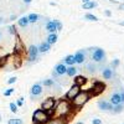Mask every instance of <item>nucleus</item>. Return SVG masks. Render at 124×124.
Wrapping results in <instances>:
<instances>
[{
    "label": "nucleus",
    "mask_w": 124,
    "mask_h": 124,
    "mask_svg": "<svg viewBox=\"0 0 124 124\" xmlns=\"http://www.w3.org/2000/svg\"><path fill=\"white\" fill-rule=\"evenodd\" d=\"M118 65H119V60H118V58H114V60H113L110 63H109V66H110L113 70H116V68L118 67Z\"/></svg>",
    "instance_id": "c85d7f7f"
},
{
    "label": "nucleus",
    "mask_w": 124,
    "mask_h": 124,
    "mask_svg": "<svg viewBox=\"0 0 124 124\" xmlns=\"http://www.w3.org/2000/svg\"><path fill=\"white\" fill-rule=\"evenodd\" d=\"M1 35H3V34H1V31H0V39H1Z\"/></svg>",
    "instance_id": "a18cd8bd"
},
{
    "label": "nucleus",
    "mask_w": 124,
    "mask_h": 124,
    "mask_svg": "<svg viewBox=\"0 0 124 124\" xmlns=\"http://www.w3.org/2000/svg\"><path fill=\"white\" fill-rule=\"evenodd\" d=\"M46 30L48 31V34H50V32H56L57 29H56L55 23H54V21H47V23H46Z\"/></svg>",
    "instance_id": "5701e85b"
},
{
    "label": "nucleus",
    "mask_w": 124,
    "mask_h": 124,
    "mask_svg": "<svg viewBox=\"0 0 124 124\" xmlns=\"http://www.w3.org/2000/svg\"><path fill=\"white\" fill-rule=\"evenodd\" d=\"M113 106L116 104H119V103H122V98H120V93L119 92H114L113 94L110 96V101H109Z\"/></svg>",
    "instance_id": "4468645a"
},
{
    "label": "nucleus",
    "mask_w": 124,
    "mask_h": 124,
    "mask_svg": "<svg viewBox=\"0 0 124 124\" xmlns=\"http://www.w3.org/2000/svg\"><path fill=\"white\" fill-rule=\"evenodd\" d=\"M8 30H9V32H10V34H16L15 26H13V25H11V26H9V29H8Z\"/></svg>",
    "instance_id": "72a5a7b5"
},
{
    "label": "nucleus",
    "mask_w": 124,
    "mask_h": 124,
    "mask_svg": "<svg viewBox=\"0 0 124 124\" xmlns=\"http://www.w3.org/2000/svg\"><path fill=\"white\" fill-rule=\"evenodd\" d=\"M66 76H68V77L77 76V68L75 66H67V68H66Z\"/></svg>",
    "instance_id": "6ab92c4d"
},
{
    "label": "nucleus",
    "mask_w": 124,
    "mask_h": 124,
    "mask_svg": "<svg viewBox=\"0 0 124 124\" xmlns=\"http://www.w3.org/2000/svg\"><path fill=\"white\" fill-rule=\"evenodd\" d=\"M63 63L66 66H73L76 62H75V56L73 55H67L65 58H63Z\"/></svg>",
    "instance_id": "aec40b11"
},
{
    "label": "nucleus",
    "mask_w": 124,
    "mask_h": 124,
    "mask_svg": "<svg viewBox=\"0 0 124 124\" xmlns=\"http://www.w3.org/2000/svg\"><path fill=\"white\" fill-rule=\"evenodd\" d=\"M54 23H55V25H56L57 31H61V30H62V23L58 21V20H54Z\"/></svg>",
    "instance_id": "c756f323"
},
{
    "label": "nucleus",
    "mask_w": 124,
    "mask_h": 124,
    "mask_svg": "<svg viewBox=\"0 0 124 124\" xmlns=\"http://www.w3.org/2000/svg\"><path fill=\"white\" fill-rule=\"evenodd\" d=\"M27 56H29V61L30 62H35L37 60V56H39V50H37V46L35 45H31L27 50Z\"/></svg>",
    "instance_id": "1a4fd4ad"
},
{
    "label": "nucleus",
    "mask_w": 124,
    "mask_h": 124,
    "mask_svg": "<svg viewBox=\"0 0 124 124\" xmlns=\"http://www.w3.org/2000/svg\"><path fill=\"white\" fill-rule=\"evenodd\" d=\"M119 10H124V4H120L119 5Z\"/></svg>",
    "instance_id": "ea45409f"
},
{
    "label": "nucleus",
    "mask_w": 124,
    "mask_h": 124,
    "mask_svg": "<svg viewBox=\"0 0 124 124\" xmlns=\"http://www.w3.org/2000/svg\"><path fill=\"white\" fill-rule=\"evenodd\" d=\"M104 14H106L107 16H110V15H112V13H110V11H108V10H107V11H106Z\"/></svg>",
    "instance_id": "58836bf2"
},
{
    "label": "nucleus",
    "mask_w": 124,
    "mask_h": 124,
    "mask_svg": "<svg viewBox=\"0 0 124 124\" xmlns=\"http://www.w3.org/2000/svg\"><path fill=\"white\" fill-rule=\"evenodd\" d=\"M114 70H113L110 66H106L102 68V77L104 79H112L113 77H114Z\"/></svg>",
    "instance_id": "9b49d317"
},
{
    "label": "nucleus",
    "mask_w": 124,
    "mask_h": 124,
    "mask_svg": "<svg viewBox=\"0 0 124 124\" xmlns=\"http://www.w3.org/2000/svg\"><path fill=\"white\" fill-rule=\"evenodd\" d=\"M23 119H20V118H10L8 120V124H23Z\"/></svg>",
    "instance_id": "cd10ccee"
},
{
    "label": "nucleus",
    "mask_w": 124,
    "mask_h": 124,
    "mask_svg": "<svg viewBox=\"0 0 124 124\" xmlns=\"http://www.w3.org/2000/svg\"><path fill=\"white\" fill-rule=\"evenodd\" d=\"M73 56H75V62L77 65H83L86 60L88 58V52L86 50H78Z\"/></svg>",
    "instance_id": "39448f33"
},
{
    "label": "nucleus",
    "mask_w": 124,
    "mask_h": 124,
    "mask_svg": "<svg viewBox=\"0 0 124 124\" xmlns=\"http://www.w3.org/2000/svg\"><path fill=\"white\" fill-rule=\"evenodd\" d=\"M72 109V104L71 102L67 99H61L58 102H56V106L54 108V113L56 114V117H67V114Z\"/></svg>",
    "instance_id": "f257e3e1"
},
{
    "label": "nucleus",
    "mask_w": 124,
    "mask_h": 124,
    "mask_svg": "<svg viewBox=\"0 0 124 124\" xmlns=\"http://www.w3.org/2000/svg\"><path fill=\"white\" fill-rule=\"evenodd\" d=\"M87 52L91 54V58L94 63H102V62H104V60H106V52H104V50L101 48V47L89 48V50H87Z\"/></svg>",
    "instance_id": "7ed1b4c3"
},
{
    "label": "nucleus",
    "mask_w": 124,
    "mask_h": 124,
    "mask_svg": "<svg viewBox=\"0 0 124 124\" xmlns=\"http://www.w3.org/2000/svg\"><path fill=\"white\" fill-rule=\"evenodd\" d=\"M56 106V99L52 98V97H48L46 98L44 102H42V104H41V109H44V110H51V109H54Z\"/></svg>",
    "instance_id": "6e6552de"
},
{
    "label": "nucleus",
    "mask_w": 124,
    "mask_h": 124,
    "mask_svg": "<svg viewBox=\"0 0 124 124\" xmlns=\"http://www.w3.org/2000/svg\"><path fill=\"white\" fill-rule=\"evenodd\" d=\"M5 61H6V60H5V58H3V57H1V56H0V67H1V66H3V65H4V62H5Z\"/></svg>",
    "instance_id": "4c0bfd02"
},
{
    "label": "nucleus",
    "mask_w": 124,
    "mask_h": 124,
    "mask_svg": "<svg viewBox=\"0 0 124 124\" xmlns=\"http://www.w3.org/2000/svg\"><path fill=\"white\" fill-rule=\"evenodd\" d=\"M15 104H16L17 107H23V104H24V98H20V99H17Z\"/></svg>",
    "instance_id": "473e14b6"
},
{
    "label": "nucleus",
    "mask_w": 124,
    "mask_h": 124,
    "mask_svg": "<svg viewBox=\"0 0 124 124\" xmlns=\"http://www.w3.org/2000/svg\"><path fill=\"white\" fill-rule=\"evenodd\" d=\"M13 93H14V88H9V89L4 91V96L5 97H9V96H11Z\"/></svg>",
    "instance_id": "7c9ffc66"
},
{
    "label": "nucleus",
    "mask_w": 124,
    "mask_h": 124,
    "mask_svg": "<svg viewBox=\"0 0 124 124\" xmlns=\"http://www.w3.org/2000/svg\"><path fill=\"white\" fill-rule=\"evenodd\" d=\"M46 42L50 44V45L56 44L57 42V34L56 32H50L48 36H47V41H46Z\"/></svg>",
    "instance_id": "412c9836"
},
{
    "label": "nucleus",
    "mask_w": 124,
    "mask_h": 124,
    "mask_svg": "<svg viewBox=\"0 0 124 124\" xmlns=\"http://www.w3.org/2000/svg\"><path fill=\"white\" fill-rule=\"evenodd\" d=\"M16 79H17L16 77H11V78L8 79V83H9V85H13V83H15V82H16Z\"/></svg>",
    "instance_id": "f704fd0d"
},
{
    "label": "nucleus",
    "mask_w": 124,
    "mask_h": 124,
    "mask_svg": "<svg viewBox=\"0 0 124 124\" xmlns=\"http://www.w3.org/2000/svg\"><path fill=\"white\" fill-rule=\"evenodd\" d=\"M40 19V16H39V14H35V13H32V14H29L27 15V20H29V23H31V24H35V23H37V20Z\"/></svg>",
    "instance_id": "393cba45"
},
{
    "label": "nucleus",
    "mask_w": 124,
    "mask_h": 124,
    "mask_svg": "<svg viewBox=\"0 0 124 124\" xmlns=\"http://www.w3.org/2000/svg\"><path fill=\"white\" fill-rule=\"evenodd\" d=\"M98 68H99V67H98V65H97V63H94L93 61L86 65V71L88 72V73H91V75L96 73V70H98Z\"/></svg>",
    "instance_id": "2eb2a0df"
},
{
    "label": "nucleus",
    "mask_w": 124,
    "mask_h": 124,
    "mask_svg": "<svg viewBox=\"0 0 124 124\" xmlns=\"http://www.w3.org/2000/svg\"><path fill=\"white\" fill-rule=\"evenodd\" d=\"M97 6H98V4L96 1H92V0H89V1H87V3H83V5H82V8H83L85 10H91V9L97 8Z\"/></svg>",
    "instance_id": "4be33fe9"
},
{
    "label": "nucleus",
    "mask_w": 124,
    "mask_h": 124,
    "mask_svg": "<svg viewBox=\"0 0 124 124\" xmlns=\"http://www.w3.org/2000/svg\"><path fill=\"white\" fill-rule=\"evenodd\" d=\"M31 1H32V0H24V3H25V4H30Z\"/></svg>",
    "instance_id": "a19ab883"
},
{
    "label": "nucleus",
    "mask_w": 124,
    "mask_h": 124,
    "mask_svg": "<svg viewBox=\"0 0 124 124\" xmlns=\"http://www.w3.org/2000/svg\"><path fill=\"white\" fill-rule=\"evenodd\" d=\"M85 19L88 20V21H93V23L98 21V17H97L96 15H93V14H86V15H85Z\"/></svg>",
    "instance_id": "bb28decb"
},
{
    "label": "nucleus",
    "mask_w": 124,
    "mask_h": 124,
    "mask_svg": "<svg viewBox=\"0 0 124 124\" xmlns=\"http://www.w3.org/2000/svg\"><path fill=\"white\" fill-rule=\"evenodd\" d=\"M82 1H83V3H87V1H89V0H82Z\"/></svg>",
    "instance_id": "37998d69"
},
{
    "label": "nucleus",
    "mask_w": 124,
    "mask_h": 124,
    "mask_svg": "<svg viewBox=\"0 0 124 124\" xmlns=\"http://www.w3.org/2000/svg\"><path fill=\"white\" fill-rule=\"evenodd\" d=\"M104 89H106V86L103 85L102 82H96L94 86L89 89V93H91V96H97L99 93H102Z\"/></svg>",
    "instance_id": "9d476101"
},
{
    "label": "nucleus",
    "mask_w": 124,
    "mask_h": 124,
    "mask_svg": "<svg viewBox=\"0 0 124 124\" xmlns=\"http://www.w3.org/2000/svg\"><path fill=\"white\" fill-rule=\"evenodd\" d=\"M42 92H44V89H42V86H41V83H35L32 87H31V89H30L31 99L36 101L41 94H42Z\"/></svg>",
    "instance_id": "423d86ee"
},
{
    "label": "nucleus",
    "mask_w": 124,
    "mask_h": 124,
    "mask_svg": "<svg viewBox=\"0 0 124 124\" xmlns=\"http://www.w3.org/2000/svg\"><path fill=\"white\" fill-rule=\"evenodd\" d=\"M87 82H88V79L86 77H83V76H75V85H77L79 87L85 86Z\"/></svg>",
    "instance_id": "f3484780"
},
{
    "label": "nucleus",
    "mask_w": 124,
    "mask_h": 124,
    "mask_svg": "<svg viewBox=\"0 0 124 124\" xmlns=\"http://www.w3.org/2000/svg\"><path fill=\"white\" fill-rule=\"evenodd\" d=\"M50 119V116L44 109H36L32 114V120L35 124H45Z\"/></svg>",
    "instance_id": "20e7f679"
},
{
    "label": "nucleus",
    "mask_w": 124,
    "mask_h": 124,
    "mask_svg": "<svg viewBox=\"0 0 124 124\" xmlns=\"http://www.w3.org/2000/svg\"><path fill=\"white\" fill-rule=\"evenodd\" d=\"M0 122H1V116H0Z\"/></svg>",
    "instance_id": "49530a36"
},
{
    "label": "nucleus",
    "mask_w": 124,
    "mask_h": 124,
    "mask_svg": "<svg viewBox=\"0 0 124 124\" xmlns=\"http://www.w3.org/2000/svg\"><path fill=\"white\" fill-rule=\"evenodd\" d=\"M17 24L20 27H26L30 23H29V20H27V16H23V17H20L17 20Z\"/></svg>",
    "instance_id": "b1692460"
},
{
    "label": "nucleus",
    "mask_w": 124,
    "mask_h": 124,
    "mask_svg": "<svg viewBox=\"0 0 124 124\" xmlns=\"http://www.w3.org/2000/svg\"><path fill=\"white\" fill-rule=\"evenodd\" d=\"M45 124H66V117H55V118H50Z\"/></svg>",
    "instance_id": "ddd939ff"
},
{
    "label": "nucleus",
    "mask_w": 124,
    "mask_h": 124,
    "mask_svg": "<svg viewBox=\"0 0 124 124\" xmlns=\"http://www.w3.org/2000/svg\"><path fill=\"white\" fill-rule=\"evenodd\" d=\"M119 93H120V98H122V103L124 104V89H120L119 91Z\"/></svg>",
    "instance_id": "e433bc0d"
},
{
    "label": "nucleus",
    "mask_w": 124,
    "mask_h": 124,
    "mask_svg": "<svg viewBox=\"0 0 124 124\" xmlns=\"http://www.w3.org/2000/svg\"><path fill=\"white\" fill-rule=\"evenodd\" d=\"M98 108L101 109V110H112L113 109V104L110 102H108V101H99L98 102Z\"/></svg>",
    "instance_id": "f8f14e48"
},
{
    "label": "nucleus",
    "mask_w": 124,
    "mask_h": 124,
    "mask_svg": "<svg viewBox=\"0 0 124 124\" xmlns=\"http://www.w3.org/2000/svg\"><path fill=\"white\" fill-rule=\"evenodd\" d=\"M77 124H83V122H78Z\"/></svg>",
    "instance_id": "c03bdc74"
},
{
    "label": "nucleus",
    "mask_w": 124,
    "mask_h": 124,
    "mask_svg": "<svg viewBox=\"0 0 124 124\" xmlns=\"http://www.w3.org/2000/svg\"><path fill=\"white\" fill-rule=\"evenodd\" d=\"M91 98V93L88 91H79L78 94L71 101L72 108H81L83 107Z\"/></svg>",
    "instance_id": "f03ea898"
},
{
    "label": "nucleus",
    "mask_w": 124,
    "mask_h": 124,
    "mask_svg": "<svg viewBox=\"0 0 124 124\" xmlns=\"http://www.w3.org/2000/svg\"><path fill=\"white\" fill-rule=\"evenodd\" d=\"M41 86H46V87H52V88H58V85L55 82V79H44L41 82Z\"/></svg>",
    "instance_id": "a211bd4d"
},
{
    "label": "nucleus",
    "mask_w": 124,
    "mask_h": 124,
    "mask_svg": "<svg viewBox=\"0 0 124 124\" xmlns=\"http://www.w3.org/2000/svg\"><path fill=\"white\" fill-rule=\"evenodd\" d=\"M10 110H11L13 113H16L17 112V106L15 104V103H10Z\"/></svg>",
    "instance_id": "2f4dec72"
},
{
    "label": "nucleus",
    "mask_w": 124,
    "mask_h": 124,
    "mask_svg": "<svg viewBox=\"0 0 124 124\" xmlns=\"http://www.w3.org/2000/svg\"><path fill=\"white\" fill-rule=\"evenodd\" d=\"M50 47H51V45H50V44H47L46 41H44V42H41V44L37 46L39 54H45V52H47V51L50 50Z\"/></svg>",
    "instance_id": "dca6fc26"
},
{
    "label": "nucleus",
    "mask_w": 124,
    "mask_h": 124,
    "mask_svg": "<svg viewBox=\"0 0 124 124\" xmlns=\"http://www.w3.org/2000/svg\"><path fill=\"white\" fill-rule=\"evenodd\" d=\"M79 91H81V87L79 86H77V85H72L71 87H70V89L67 91V93H66V96H65V99H67V101H72L73 99L78 93H79Z\"/></svg>",
    "instance_id": "0eeeda50"
},
{
    "label": "nucleus",
    "mask_w": 124,
    "mask_h": 124,
    "mask_svg": "<svg viewBox=\"0 0 124 124\" xmlns=\"http://www.w3.org/2000/svg\"><path fill=\"white\" fill-rule=\"evenodd\" d=\"M119 25H120V26H124V21H122V23H120Z\"/></svg>",
    "instance_id": "79ce46f5"
},
{
    "label": "nucleus",
    "mask_w": 124,
    "mask_h": 124,
    "mask_svg": "<svg viewBox=\"0 0 124 124\" xmlns=\"http://www.w3.org/2000/svg\"><path fill=\"white\" fill-rule=\"evenodd\" d=\"M92 123L93 124H102V120L98 118H94V119H92Z\"/></svg>",
    "instance_id": "c9c22d12"
},
{
    "label": "nucleus",
    "mask_w": 124,
    "mask_h": 124,
    "mask_svg": "<svg viewBox=\"0 0 124 124\" xmlns=\"http://www.w3.org/2000/svg\"><path fill=\"white\" fill-rule=\"evenodd\" d=\"M123 109H124V104L123 103H119V104H116V106H113V112L114 113H120V112H123Z\"/></svg>",
    "instance_id": "a878e982"
}]
</instances>
